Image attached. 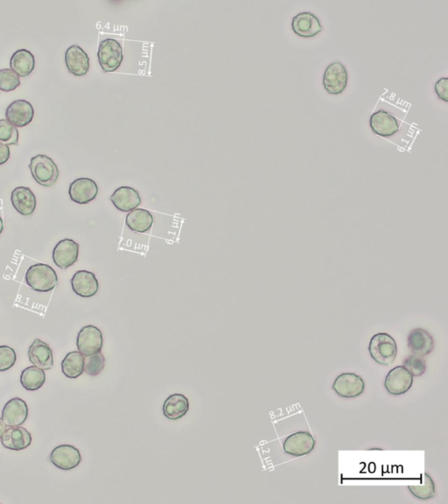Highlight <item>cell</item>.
Instances as JSON below:
<instances>
[{
  "instance_id": "32",
  "label": "cell",
  "mask_w": 448,
  "mask_h": 504,
  "mask_svg": "<svg viewBox=\"0 0 448 504\" xmlns=\"http://www.w3.org/2000/svg\"><path fill=\"white\" fill-rule=\"evenodd\" d=\"M21 86L20 77L11 69H0V91H14Z\"/></svg>"
},
{
  "instance_id": "6",
  "label": "cell",
  "mask_w": 448,
  "mask_h": 504,
  "mask_svg": "<svg viewBox=\"0 0 448 504\" xmlns=\"http://www.w3.org/2000/svg\"><path fill=\"white\" fill-rule=\"evenodd\" d=\"M348 71L342 62H335L327 67L323 85L327 93L342 94L348 85Z\"/></svg>"
},
{
  "instance_id": "5",
  "label": "cell",
  "mask_w": 448,
  "mask_h": 504,
  "mask_svg": "<svg viewBox=\"0 0 448 504\" xmlns=\"http://www.w3.org/2000/svg\"><path fill=\"white\" fill-rule=\"evenodd\" d=\"M76 345L82 356L89 357L98 353L104 345L103 333L97 326H86L78 333Z\"/></svg>"
},
{
  "instance_id": "38",
  "label": "cell",
  "mask_w": 448,
  "mask_h": 504,
  "mask_svg": "<svg viewBox=\"0 0 448 504\" xmlns=\"http://www.w3.org/2000/svg\"><path fill=\"white\" fill-rule=\"evenodd\" d=\"M3 230H4V223H3L2 217H0V235L3 232Z\"/></svg>"
},
{
  "instance_id": "2",
  "label": "cell",
  "mask_w": 448,
  "mask_h": 504,
  "mask_svg": "<svg viewBox=\"0 0 448 504\" xmlns=\"http://www.w3.org/2000/svg\"><path fill=\"white\" fill-rule=\"evenodd\" d=\"M368 351L375 362L389 366L396 359L398 347L392 336L386 333H378L371 338Z\"/></svg>"
},
{
  "instance_id": "36",
  "label": "cell",
  "mask_w": 448,
  "mask_h": 504,
  "mask_svg": "<svg viewBox=\"0 0 448 504\" xmlns=\"http://www.w3.org/2000/svg\"><path fill=\"white\" fill-rule=\"evenodd\" d=\"M10 148L8 147V145L0 143V166L8 163L10 158Z\"/></svg>"
},
{
  "instance_id": "26",
  "label": "cell",
  "mask_w": 448,
  "mask_h": 504,
  "mask_svg": "<svg viewBox=\"0 0 448 504\" xmlns=\"http://www.w3.org/2000/svg\"><path fill=\"white\" fill-rule=\"evenodd\" d=\"M126 224L133 232L145 233L152 229L154 217L146 209L136 208L127 215Z\"/></svg>"
},
{
  "instance_id": "33",
  "label": "cell",
  "mask_w": 448,
  "mask_h": 504,
  "mask_svg": "<svg viewBox=\"0 0 448 504\" xmlns=\"http://www.w3.org/2000/svg\"><path fill=\"white\" fill-rule=\"evenodd\" d=\"M403 366L408 370V372L412 374V376H421L423 375L427 370V364L425 361L422 357L410 356L406 358L405 362L403 363Z\"/></svg>"
},
{
  "instance_id": "29",
  "label": "cell",
  "mask_w": 448,
  "mask_h": 504,
  "mask_svg": "<svg viewBox=\"0 0 448 504\" xmlns=\"http://www.w3.org/2000/svg\"><path fill=\"white\" fill-rule=\"evenodd\" d=\"M422 483L418 486H409L408 490L413 496L419 500H428L436 496V489L433 479L428 474L421 477Z\"/></svg>"
},
{
  "instance_id": "31",
  "label": "cell",
  "mask_w": 448,
  "mask_h": 504,
  "mask_svg": "<svg viewBox=\"0 0 448 504\" xmlns=\"http://www.w3.org/2000/svg\"><path fill=\"white\" fill-rule=\"evenodd\" d=\"M0 143L5 145H17L19 131L6 119H0Z\"/></svg>"
},
{
  "instance_id": "34",
  "label": "cell",
  "mask_w": 448,
  "mask_h": 504,
  "mask_svg": "<svg viewBox=\"0 0 448 504\" xmlns=\"http://www.w3.org/2000/svg\"><path fill=\"white\" fill-rule=\"evenodd\" d=\"M17 355L14 348L9 346H0V372H8L14 366Z\"/></svg>"
},
{
  "instance_id": "27",
  "label": "cell",
  "mask_w": 448,
  "mask_h": 504,
  "mask_svg": "<svg viewBox=\"0 0 448 504\" xmlns=\"http://www.w3.org/2000/svg\"><path fill=\"white\" fill-rule=\"evenodd\" d=\"M62 372L68 379H78L84 372V356L79 351L67 355L62 362Z\"/></svg>"
},
{
  "instance_id": "24",
  "label": "cell",
  "mask_w": 448,
  "mask_h": 504,
  "mask_svg": "<svg viewBox=\"0 0 448 504\" xmlns=\"http://www.w3.org/2000/svg\"><path fill=\"white\" fill-rule=\"evenodd\" d=\"M189 402L185 395L173 394L166 399L163 405L165 417L170 420H179L189 413Z\"/></svg>"
},
{
  "instance_id": "9",
  "label": "cell",
  "mask_w": 448,
  "mask_h": 504,
  "mask_svg": "<svg viewBox=\"0 0 448 504\" xmlns=\"http://www.w3.org/2000/svg\"><path fill=\"white\" fill-rule=\"evenodd\" d=\"M413 385V376L406 368L397 366L387 374L384 387L390 395L405 394Z\"/></svg>"
},
{
  "instance_id": "28",
  "label": "cell",
  "mask_w": 448,
  "mask_h": 504,
  "mask_svg": "<svg viewBox=\"0 0 448 504\" xmlns=\"http://www.w3.org/2000/svg\"><path fill=\"white\" fill-rule=\"evenodd\" d=\"M45 382V372L36 366L25 368L23 372H21V385L28 392L38 391V389L43 387Z\"/></svg>"
},
{
  "instance_id": "11",
  "label": "cell",
  "mask_w": 448,
  "mask_h": 504,
  "mask_svg": "<svg viewBox=\"0 0 448 504\" xmlns=\"http://www.w3.org/2000/svg\"><path fill=\"white\" fill-rule=\"evenodd\" d=\"M79 245L74 240L65 239L60 241L53 250V260L60 269L66 270L78 262Z\"/></svg>"
},
{
  "instance_id": "17",
  "label": "cell",
  "mask_w": 448,
  "mask_h": 504,
  "mask_svg": "<svg viewBox=\"0 0 448 504\" xmlns=\"http://www.w3.org/2000/svg\"><path fill=\"white\" fill-rule=\"evenodd\" d=\"M65 62L68 71L75 77H84L90 71V57L78 45H73L67 49Z\"/></svg>"
},
{
  "instance_id": "35",
  "label": "cell",
  "mask_w": 448,
  "mask_h": 504,
  "mask_svg": "<svg viewBox=\"0 0 448 504\" xmlns=\"http://www.w3.org/2000/svg\"><path fill=\"white\" fill-rule=\"evenodd\" d=\"M435 91H436V94L438 95V97L440 98V99H443L445 101V102H447L448 101V78L447 77H443L440 79H438L436 84H435Z\"/></svg>"
},
{
  "instance_id": "23",
  "label": "cell",
  "mask_w": 448,
  "mask_h": 504,
  "mask_svg": "<svg viewBox=\"0 0 448 504\" xmlns=\"http://www.w3.org/2000/svg\"><path fill=\"white\" fill-rule=\"evenodd\" d=\"M408 342L410 350L418 357L427 356L434 348L433 336L423 328H415L410 332Z\"/></svg>"
},
{
  "instance_id": "37",
  "label": "cell",
  "mask_w": 448,
  "mask_h": 504,
  "mask_svg": "<svg viewBox=\"0 0 448 504\" xmlns=\"http://www.w3.org/2000/svg\"><path fill=\"white\" fill-rule=\"evenodd\" d=\"M5 429L6 424L4 422V420H2V418H0V439H1L3 433H5Z\"/></svg>"
},
{
  "instance_id": "18",
  "label": "cell",
  "mask_w": 448,
  "mask_h": 504,
  "mask_svg": "<svg viewBox=\"0 0 448 504\" xmlns=\"http://www.w3.org/2000/svg\"><path fill=\"white\" fill-rule=\"evenodd\" d=\"M72 289L75 294L82 298H91L99 290V283L96 275L89 271H78L71 280Z\"/></svg>"
},
{
  "instance_id": "25",
  "label": "cell",
  "mask_w": 448,
  "mask_h": 504,
  "mask_svg": "<svg viewBox=\"0 0 448 504\" xmlns=\"http://www.w3.org/2000/svg\"><path fill=\"white\" fill-rule=\"evenodd\" d=\"M10 67L19 77H27L36 68V58L27 49H19L12 56Z\"/></svg>"
},
{
  "instance_id": "7",
  "label": "cell",
  "mask_w": 448,
  "mask_h": 504,
  "mask_svg": "<svg viewBox=\"0 0 448 504\" xmlns=\"http://www.w3.org/2000/svg\"><path fill=\"white\" fill-rule=\"evenodd\" d=\"M332 388L340 397L355 398L364 392L365 383L357 374L343 373L336 377Z\"/></svg>"
},
{
  "instance_id": "20",
  "label": "cell",
  "mask_w": 448,
  "mask_h": 504,
  "mask_svg": "<svg viewBox=\"0 0 448 504\" xmlns=\"http://www.w3.org/2000/svg\"><path fill=\"white\" fill-rule=\"evenodd\" d=\"M110 201L117 211L131 212L138 208L142 200L139 193L131 187H120L110 196Z\"/></svg>"
},
{
  "instance_id": "3",
  "label": "cell",
  "mask_w": 448,
  "mask_h": 504,
  "mask_svg": "<svg viewBox=\"0 0 448 504\" xmlns=\"http://www.w3.org/2000/svg\"><path fill=\"white\" fill-rule=\"evenodd\" d=\"M30 169L34 180L41 186L52 187L58 180V167L55 161L47 155L38 154L32 158Z\"/></svg>"
},
{
  "instance_id": "12",
  "label": "cell",
  "mask_w": 448,
  "mask_h": 504,
  "mask_svg": "<svg viewBox=\"0 0 448 504\" xmlns=\"http://www.w3.org/2000/svg\"><path fill=\"white\" fill-rule=\"evenodd\" d=\"M69 194L73 202L78 204H88L98 195V186L93 180L79 178L69 186Z\"/></svg>"
},
{
  "instance_id": "15",
  "label": "cell",
  "mask_w": 448,
  "mask_h": 504,
  "mask_svg": "<svg viewBox=\"0 0 448 504\" xmlns=\"http://www.w3.org/2000/svg\"><path fill=\"white\" fill-rule=\"evenodd\" d=\"M292 27L298 36L303 38L316 36L323 30L319 19L309 12H300L292 18Z\"/></svg>"
},
{
  "instance_id": "4",
  "label": "cell",
  "mask_w": 448,
  "mask_h": 504,
  "mask_svg": "<svg viewBox=\"0 0 448 504\" xmlns=\"http://www.w3.org/2000/svg\"><path fill=\"white\" fill-rule=\"evenodd\" d=\"M97 57L104 72H115L121 66L123 60L121 44L114 39L101 41Z\"/></svg>"
},
{
  "instance_id": "16",
  "label": "cell",
  "mask_w": 448,
  "mask_h": 504,
  "mask_svg": "<svg viewBox=\"0 0 448 504\" xmlns=\"http://www.w3.org/2000/svg\"><path fill=\"white\" fill-rule=\"evenodd\" d=\"M28 407L27 403L21 398L10 399L5 405L2 411V420L6 427H20L27 420Z\"/></svg>"
},
{
  "instance_id": "30",
  "label": "cell",
  "mask_w": 448,
  "mask_h": 504,
  "mask_svg": "<svg viewBox=\"0 0 448 504\" xmlns=\"http://www.w3.org/2000/svg\"><path fill=\"white\" fill-rule=\"evenodd\" d=\"M106 366V358L102 352L84 357V372L89 376H96L103 372Z\"/></svg>"
},
{
  "instance_id": "14",
  "label": "cell",
  "mask_w": 448,
  "mask_h": 504,
  "mask_svg": "<svg viewBox=\"0 0 448 504\" xmlns=\"http://www.w3.org/2000/svg\"><path fill=\"white\" fill-rule=\"evenodd\" d=\"M370 125L375 134L384 138L392 137L400 128L398 119L384 110H377L370 116Z\"/></svg>"
},
{
  "instance_id": "1",
  "label": "cell",
  "mask_w": 448,
  "mask_h": 504,
  "mask_svg": "<svg viewBox=\"0 0 448 504\" xmlns=\"http://www.w3.org/2000/svg\"><path fill=\"white\" fill-rule=\"evenodd\" d=\"M25 282L32 289L39 293H47L55 289L58 277L55 270L46 264H36L28 268L25 276Z\"/></svg>"
},
{
  "instance_id": "8",
  "label": "cell",
  "mask_w": 448,
  "mask_h": 504,
  "mask_svg": "<svg viewBox=\"0 0 448 504\" xmlns=\"http://www.w3.org/2000/svg\"><path fill=\"white\" fill-rule=\"evenodd\" d=\"M316 445V439L312 434L303 431L289 435L283 443V450L288 455L301 457L313 452Z\"/></svg>"
},
{
  "instance_id": "21",
  "label": "cell",
  "mask_w": 448,
  "mask_h": 504,
  "mask_svg": "<svg viewBox=\"0 0 448 504\" xmlns=\"http://www.w3.org/2000/svg\"><path fill=\"white\" fill-rule=\"evenodd\" d=\"M28 358L34 366L44 370H49L54 367L53 352L49 345L40 339H36L28 350Z\"/></svg>"
},
{
  "instance_id": "22",
  "label": "cell",
  "mask_w": 448,
  "mask_h": 504,
  "mask_svg": "<svg viewBox=\"0 0 448 504\" xmlns=\"http://www.w3.org/2000/svg\"><path fill=\"white\" fill-rule=\"evenodd\" d=\"M11 202L15 211L25 217L33 215L36 208V197L30 188L18 187L12 190Z\"/></svg>"
},
{
  "instance_id": "19",
  "label": "cell",
  "mask_w": 448,
  "mask_h": 504,
  "mask_svg": "<svg viewBox=\"0 0 448 504\" xmlns=\"http://www.w3.org/2000/svg\"><path fill=\"white\" fill-rule=\"evenodd\" d=\"M1 444L5 448L21 451L27 449L32 444V435L25 428L8 427L1 437Z\"/></svg>"
},
{
  "instance_id": "13",
  "label": "cell",
  "mask_w": 448,
  "mask_h": 504,
  "mask_svg": "<svg viewBox=\"0 0 448 504\" xmlns=\"http://www.w3.org/2000/svg\"><path fill=\"white\" fill-rule=\"evenodd\" d=\"M34 110L33 106L25 100H16L5 110L6 120L17 128H25L33 121Z\"/></svg>"
},
{
  "instance_id": "10",
  "label": "cell",
  "mask_w": 448,
  "mask_h": 504,
  "mask_svg": "<svg viewBox=\"0 0 448 504\" xmlns=\"http://www.w3.org/2000/svg\"><path fill=\"white\" fill-rule=\"evenodd\" d=\"M50 461L62 470H71L78 468L82 462L81 453L71 445L56 446L50 455Z\"/></svg>"
}]
</instances>
